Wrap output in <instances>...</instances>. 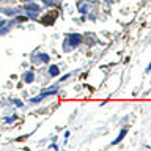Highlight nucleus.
Segmentation results:
<instances>
[{
    "mask_svg": "<svg viewBox=\"0 0 151 151\" xmlns=\"http://www.w3.org/2000/svg\"><path fill=\"white\" fill-rule=\"evenodd\" d=\"M55 17H57V13L54 11V14H52V16H50V14H47V16H44L43 19H41V22H43L44 25H50V24H52L54 21H55Z\"/></svg>",
    "mask_w": 151,
    "mask_h": 151,
    "instance_id": "nucleus-1",
    "label": "nucleus"
},
{
    "mask_svg": "<svg viewBox=\"0 0 151 151\" xmlns=\"http://www.w3.org/2000/svg\"><path fill=\"white\" fill-rule=\"evenodd\" d=\"M79 43H80V36L79 35L71 36V46H76V44H79Z\"/></svg>",
    "mask_w": 151,
    "mask_h": 151,
    "instance_id": "nucleus-2",
    "label": "nucleus"
},
{
    "mask_svg": "<svg viewBox=\"0 0 151 151\" xmlns=\"http://www.w3.org/2000/svg\"><path fill=\"white\" fill-rule=\"evenodd\" d=\"M49 72H50L52 76H57V74H58V68H57V66H50Z\"/></svg>",
    "mask_w": 151,
    "mask_h": 151,
    "instance_id": "nucleus-3",
    "label": "nucleus"
},
{
    "mask_svg": "<svg viewBox=\"0 0 151 151\" xmlns=\"http://www.w3.org/2000/svg\"><path fill=\"white\" fill-rule=\"evenodd\" d=\"M24 79H25V82H31L33 80V74H31V72H27V74L24 76Z\"/></svg>",
    "mask_w": 151,
    "mask_h": 151,
    "instance_id": "nucleus-4",
    "label": "nucleus"
},
{
    "mask_svg": "<svg viewBox=\"0 0 151 151\" xmlns=\"http://www.w3.org/2000/svg\"><path fill=\"white\" fill-rule=\"evenodd\" d=\"M125 134H126V131H121V134H120V137L117 139V142H120V140L123 139V135H125Z\"/></svg>",
    "mask_w": 151,
    "mask_h": 151,
    "instance_id": "nucleus-5",
    "label": "nucleus"
},
{
    "mask_svg": "<svg viewBox=\"0 0 151 151\" xmlns=\"http://www.w3.org/2000/svg\"><path fill=\"white\" fill-rule=\"evenodd\" d=\"M3 25V21H0V27H2Z\"/></svg>",
    "mask_w": 151,
    "mask_h": 151,
    "instance_id": "nucleus-6",
    "label": "nucleus"
}]
</instances>
